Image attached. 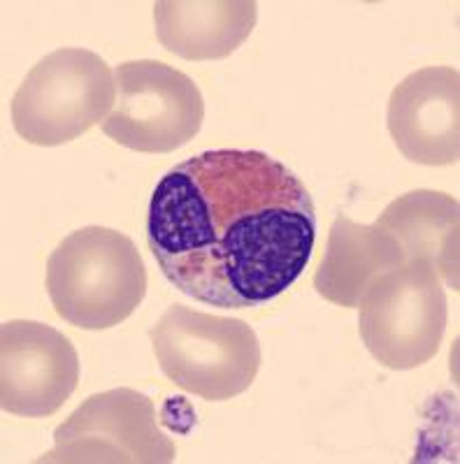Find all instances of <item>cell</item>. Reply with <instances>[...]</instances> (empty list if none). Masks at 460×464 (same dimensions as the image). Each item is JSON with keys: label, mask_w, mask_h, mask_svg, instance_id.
<instances>
[{"label": "cell", "mask_w": 460, "mask_h": 464, "mask_svg": "<svg viewBox=\"0 0 460 464\" xmlns=\"http://www.w3.org/2000/svg\"><path fill=\"white\" fill-rule=\"evenodd\" d=\"M317 239L300 177L263 151L217 149L165 172L147 244L181 295L221 309L275 300L305 272Z\"/></svg>", "instance_id": "1"}, {"label": "cell", "mask_w": 460, "mask_h": 464, "mask_svg": "<svg viewBox=\"0 0 460 464\" xmlns=\"http://www.w3.org/2000/svg\"><path fill=\"white\" fill-rule=\"evenodd\" d=\"M47 293L56 316L82 330H110L147 295V267L128 235L89 226L70 232L47 260Z\"/></svg>", "instance_id": "2"}, {"label": "cell", "mask_w": 460, "mask_h": 464, "mask_svg": "<svg viewBox=\"0 0 460 464\" xmlns=\"http://www.w3.org/2000/svg\"><path fill=\"white\" fill-rule=\"evenodd\" d=\"M149 334L161 372L177 388L207 401L233 400L259 376V337L240 318L172 304Z\"/></svg>", "instance_id": "3"}, {"label": "cell", "mask_w": 460, "mask_h": 464, "mask_svg": "<svg viewBox=\"0 0 460 464\" xmlns=\"http://www.w3.org/2000/svg\"><path fill=\"white\" fill-rule=\"evenodd\" d=\"M117 101V84L101 53L64 47L33 65L12 98V126L35 147L68 144L103 123Z\"/></svg>", "instance_id": "4"}, {"label": "cell", "mask_w": 460, "mask_h": 464, "mask_svg": "<svg viewBox=\"0 0 460 464\" xmlns=\"http://www.w3.org/2000/svg\"><path fill=\"white\" fill-rule=\"evenodd\" d=\"M360 339L387 370L424 367L437 355L449 304L428 260H409L379 276L358 304Z\"/></svg>", "instance_id": "5"}, {"label": "cell", "mask_w": 460, "mask_h": 464, "mask_svg": "<svg viewBox=\"0 0 460 464\" xmlns=\"http://www.w3.org/2000/svg\"><path fill=\"white\" fill-rule=\"evenodd\" d=\"M117 101L103 132L119 147L170 153L186 147L205 121V101L189 74L161 61H126L114 70Z\"/></svg>", "instance_id": "6"}, {"label": "cell", "mask_w": 460, "mask_h": 464, "mask_svg": "<svg viewBox=\"0 0 460 464\" xmlns=\"http://www.w3.org/2000/svg\"><path fill=\"white\" fill-rule=\"evenodd\" d=\"M175 441L159 428L153 401L132 388L95 392L54 430L40 464H168Z\"/></svg>", "instance_id": "7"}, {"label": "cell", "mask_w": 460, "mask_h": 464, "mask_svg": "<svg viewBox=\"0 0 460 464\" xmlns=\"http://www.w3.org/2000/svg\"><path fill=\"white\" fill-rule=\"evenodd\" d=\"M80 383V355L64 333L37 321L0 325V406L22 418L59 411Z\"/></svg>", "instance_id": "8"}, {"label": "cell", "mask_w": 460, "mask_h": 464, "mask_svg": "<svg viewBox=\"0 0 460 464\" xmlns=\"http://www.w3.org/2000/svg\"><path fill=\"white\" fill-rule=\"evenodd\" d=\"M388 132L400 153L418 165H455L460 159V74L428 65L407 74L388 101Z\"/></svg>", "instance_id": "9"}, {"label": "cell", "mask_w": 460, "mask_h": 464, "mask_svg": "<svg viewBox=\"0 0 460 464\" xmlns=\"http://www.w3.org/2000/svg\"><path fill=\"white\" fill-rule=\"evenodd\" d=\"M259 19L254 0H161L153 3L156 37L186 61L226 58L247 43Z\"/></svg>", "instance_id": "10"}, {"label": "cell", "mask_w": 460, "mask_h": 464, "mask_svg": "<svg viewBox=\"0 0 460 464\" xmlns=\"http://www.w3.org/2000/svg\"><path fill=\"white\" fill-rule=\"evenodd\" d=\"M405 263L400 244L388 232L338 217L330 227L326 256L314 275V288L330 304L354 309L379 276Z\"/></svg>", "instance_id": "11"}, {"label": "cell", "mask_w": 460, "mask_h": 464, "mask_svg": "<svg viewBox=\"0 0 460 464\" xmlns=\"http://www.w3.org/2000/svg\"><path fill=\"white\" fill-rule=\"evenodd\" d=\"M400 244L405 260H428L439 281L458 293V200L442 190H409L375 223Z\"/></svg>", "instance_id": "12"}]
</instances>
